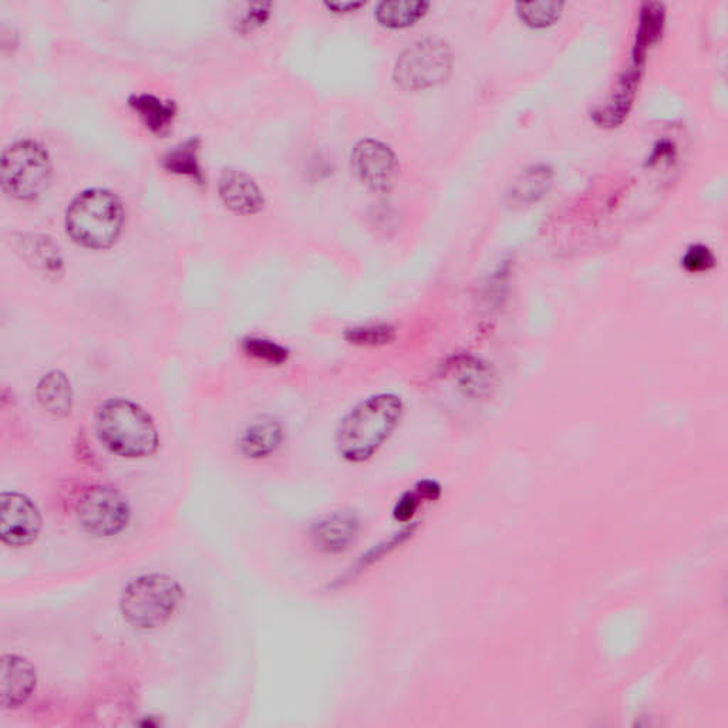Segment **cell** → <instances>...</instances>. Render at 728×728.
Returning <instances> with one entry per match:
<instances>
[{
    "label": "cell",
    "instance_id": "ffe728a7",
    "mask_svg": "<svg viewBox=\"0 0 728 728\" xmlns=\"http://www.w3.org/2000/svg\"><path fill=\"white\" fill-rule=\"evenodd\" d=\"M396 332L390 324H367L349 329L344 333L347 343L358 347H378L395 341Z\"/></svg>",
    "mask_w": 728,
    "mask_h": 728
},
{
    "label": "cell",
    "instance_id": "4fadbf2b",
    "mask_svg": "<svg viewBox=\"0 0 728 728\" xmlns=\"http://www.w3.org/2000/svg\"><path fill=\"white\" fill-rule=\"evenodd\" d=\"M283 441L282 422L270 416H260L240 435L239 451L245 459L265 460L277 454Z\"/></svg>",
    "mask_w": 728,
    "mask_h": 728
},
{
    "label": "cell",
    "instance_id": "7c38bea8",
    "mask_svg": "<svg viewBox=\"0 0 728 728\" xmlns=\"http://www.w3.org/2000/svg\"><path fill=\"white\" fill-rule=\"evenodd\" d=\"M218 190L226 208L235 214L255 215L264 208L263 191L257 182L243 171H224L220 179Z\"/></svg>",
    "mask_w": 728,
    "mask_h": 728
},
{
    "label": "cell",
    "instance_id": "5b68a950",
    "mask_svg": "<svg viewBox=\"0 0 728 728\" xmlns=\"http://www.w3.org/2000/svg\"><path fill=\"white\" fill-rule=\"evenodd\" d=\"M52 161L44 147L33 140H19L3 151L0 180L4 193L21 201H34L46 191Z\"/></svg>",
    "mask_w": 728,
    "mask_h": 728
},
{
    "label": "cell",
    "instance_id": "603a6c76",
    "mask_svg": "<svg viewBox=\"0 0 728 728\" xmlns=\"http://www.w3.org/2000/svg\"><path fill=\"white\" fill-rule=\"evenodd\" d=\"M403 535L405 534L400 533L398 536H392V538H388L385 543L377 544L372 546L371 549H367L366 553L353 564L352 569L346 574V578L349 580L356 579L357 577H361L363 572H366L368 568L375 567L378 560H382L386 555L390 554L396 546L405 543L406 538Z\"/></svg>",
    "mask_w": 728,
    "mask_h": 728
},
{
    "label": "cell",
    "instance_id": "7402d4cb",
    "mask_svg": "<svg viewBox=\"0 0 728 728\" xmlns=\"http://www.w3.org/2000/svg\"><path fill=\"white\" fill-rule=\"evenodd\" d=\"M563 8L560 2L520 3L518 13L528 26L546 28L558 21Z\"/></svg>",
    "mask_w": 728,
    "mask_h": 728
},
{
    "label": "cell",
    "instance_id": "6da1fadb",
    "mask_svg": "<svg viewBox=\"0 0 728 728\" xmlns=\"http://www.w3.org/2000/svg\"><path fill=\"white\" fill-rule=\"evenodd\" d=\"M95 430L103 447L118 459H149L160 447L154 420L129 398L113 397L103 402L96 410Z\"/></svg>",
    "mask_w": 728,
    "mask_h": 728
},
{
    "label": "cell",
    "instance_id": "484cf974",
    "mask_svg": "<svg viewBox=\"0 0 728 728\" xmlns=\"http://www.w3.org/2000/svg\"><path fill=\"white\" fill-rule=\"evenodd\" d=\"M326 7L329 9H332V11L336 13H347V12H354L356 11V9L362 8L363 3L336 2V3H328Z\"/></svg>",
    "mask_w": 728,
    "mask_h": 728
},
{
    "label": "cell",
    "instance_id": "3957f363",
    "mask_svg": "<svg viewBox=\"0 0 728 728\" xmlns=\"http://www.w3.org/2000/svg\"><path fill=\"white\" fill-rule=\"evenodd\" d=\"M66 233L87 249H108L120 238L125 208L111 191L88 189L73 199L66 211Z\"/></svg>",
    "mask_w": 728,
    "mask_h": 728
},
{
    "label": "cell",
    "instance_id": "8fae6325",
    "mask_svg": "<svg viewBox=\"0 0 728 728\" xmlns=\"http://www.w3.org/2000/svg\"><path fill=\"white\" fill-rule=\"evenodd\" d=\"M361 529V520L356 515L341 511L313 525L312 543L323 554H343L356 543Z\"/></svg>",
    "mask_w": 728,
    "mask_h": 728
},
{
    "label": "cell",
    "instance_id": "ac0fdd59",
    "mask_svg": "<svg viewBox=\"0 0 728 728\" xmlns=\"http://www.w3.org/2000/svg\"><path fill=\"white\" fill-rule=\"evenodd\" d=\"M429 8L430 4L426 2H383L376 9V19L386 28H407L425 18Z\"/></svg>",
    "mask_w": 728,
    "mask_h": 728
},
{
    "label": "cell",
    "instance_id": "30bf717a",
    "mask_svg": "<svg viewBox=\"0 0 728 728\" xmlns=\"http://www.w3.org/2000/svg\"><path fill=\"white\" fill-rule=\"evenodd\" d=\"M38 686L36 667L19 654L2 656L0 666V706L4 710L26 705Z\"/></svg>",
    "mask_w": 728,
    "mask_h": 728
},
{
    "label": "cell",
    "instance_id": "277c9868",
    "mask_svg": "<svg viewBox=\"0 0 728 728\" xmlns=\"http://www.w3.org/2000/svg\"><path fill=\"white\" fill-rule=\"evenodd\" d=\"M184 588L167 574L150 572L131 579L120 595L122 619L137 631H156L180 611Z\"/></svg>",
    "mask_w": 728,
    "mask_h": 728
},
{
    "label": "cell",
    "instance_id": "d6986e66",
    "mask_svg": "<svg viewBox=\"0 0 728 728\" xmlns=\"http://www.w3.org/2000/svg\"><path fill=\"white\" fill-rule=\"evenodd\" d=\"M240 349L247 356L255 361L270 364V366H282L289 361V351L278 342L270 339L249 336L240 343Z\"/></svg>",
    "mask_w": 728,
    "mask_h": 728
},
{
    "label": "cell",
    "instance_id": "d4e9b609",
    "mask_svg": "<svg viewBox=\"0 0 728 728\" xmlns=\"http://www.w3.org/2000/svg\"><path fill=\"white\" fill-rule=\"evenodd\" d=\"M418 500H420V496L407 493L397 501L395 510H393V515H395L397 523L406 524L415 516L418 508Z\"/></svg>",
    "mask_w": 728,
    "mask_h": 728
},
{
    "label": "cell",
    "instance_id": "e0dca14e",
    "mask_svg": "<svg viewBox=\"0 0 728 728\" xmlns=\"http://www.w3.org/2000/svg\"><path fill=\"white\" fill-rule=\"evenodd\" d=\"M200 139H190L175 146L162 157V169L171 174L189 176V179L203 184L204 172L200 160Z\"/></svg>",
    "mask_w": 728,
    "mask_h": 728
},
{
    "label": "cell",
    "instance_id": "52a82bcc",
    "mask_svg": "<svg viewBox=\"0 0 728 728\" xmlns=\"http://www.w3.org/2000/svg\"><path fill=\"white\" fill-rule=\"evenodd\" d=\"M76 518L82 529L95 538H115L131 520L129 501L110 485L88 486L76 501Z\"/></svg>",
    "mask_w": 728,
    "mask_h": 728
},
{
    "label": "cell",
    "instance_id": "ba28073f",
    "mask_svg": "<svg viewBox=\"0 0 728 728\" xmlns=\"http://www.w3.org/2000/svg\"><path fill=\"white\" fill-rule=\"evenodd\" d=\"M43 528L41 510L28 495L4 491L0 495V538L11 548L36 543Z\"/></svg>",
    "mask_w": 728,
    "mask_h": 728
},
{
    "label": "cell",
    "instance_id": "5bb4252c",
    "mask_svg": "<svg viewBox=\"0 0 728 728\" xmlns=\"http://www.w3.org/2000/svg\"><path fill=\"white\" fill-rule=\"evenodd\" d=\"M18 249L26 264L44 278L57 280L63 277L65 264H63L61 249L49 236L22 234L18 239Z\"/></svg>",
    "mask_w": 728,
    "mask_h": 728
},
{
    "label": "cell",
    "instance_id": "8992f818",
    "mask_svg": "<svg viewBox=\"0 0 728 728\" xmlns=\"http://www.w3.org/2000/svg\"><path fill=\"white\" fill-rule=\"evenodd\" d=\"M452 57L449 44L440 39H422L397 58L395 82L408 92L435 87L449 77Z\"/></svg>",
    "mask_w": 728,
    "mask_h": 728
},
{
    "label": "cell",
    "instance_id": "cb8c5ba5",
    "mask_svg": "<svg viewBox=\"0 0 728 728\" xmlns=\"http://www.w3.org/2000/svg\"><path fill=\"white\" fill-rule=\"evenodd\" d=\"M683 265H685L688 272H703V270L715 267V257L706 247L697 245V247L688 249L685 259H683Z\"/></svg>",
    "mask_w": 728,
    "mask_h": 728
},
{
    "label": "cell",
    "instance_id": "2e32d148",
    "mask_svg": "<svg viewBox=\"0 0 728 728\" xmlns=\"http://www.w3.org/2000/svg\"><path fill=\"white\" fill-rule=\"evenodd\" d=\"M130 107L144 122L147 129L157 135L169 131L176 115L174 101H165L152 95H136L130 98Z\"/></svg>",
    "mask_w": 728,
    "mask_h": 728
},
{
    "label": "cell",
    "instance_id": "9a60e30c",
    "mask_svg": "<svg viewBox=\"0 0 728 728\" xmlns=\"http://www.w3.org/2000/svg\"><path fill=\"white\" fill-rule=\"evenodd\" d=\"M34 395L39 405L47 415L54 418H66L72 415L75 405L71 378L66 373L53 368L39 378Z\"/></svg>",
    "mask_w": 728,
    "mask_h": 728
},
{
    "label": "cell",
    "instance_id": "7a4b0ae2",
    "mask_svg": "<svg viewBox=\"0 0 728 728\" xmlns=\"http://www.w3.org/2000/svg\"><path fill=\"white\" fill-rule=\"evenodd\" d=\"M403 416V403L395 395H377L353 408L339 426V454L361 464L375 457L390 439Z\"/></svg>",
    "mask_w": 728,
    "mask_h": 728
},
{
    "label": "cell",
    "instance_id": "9c48e42d",
    "mask_svg": "<svg viewBox=\"0 0 728 728\" xmlns=\"http://www.w3.org/2000/svg\"><path fill=\"white\" fill-rule=\"evenodd\" d=\"M352 160L358 179L367 189L386 193L396 184L397 157L385 142L372 139L358 142L354 147Z\"/></svg>",
    "mask_w": 728,
    "mask_h": 728
},
{
    "label": "cell",
    "instance_id": "44dd1931",
    "mask_svg": "<svg viewBox=\"0 0 728 728\" xmlns=\"http://www.w3.org/2000/svg\"><path fill=\"white\" fill-rule=\"evenodd\" d=\"M663 8L662 4L653 3L647 4L642 14L641 29L638 34V53L636 62L641 61L644 56L646 49L657 41L662 33L663 26Z\"/></svg>",
    "mask_w": 728,
    "mask_h": 728
}]
</instances>
